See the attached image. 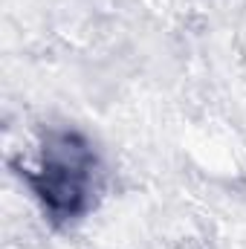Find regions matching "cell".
<instances>
[{"mask_svg":"<svg viewBox=\"0 0 246 249\" xmlns=\"http://www.w3.org/2000/svg\"><path fill=\"white\" fill-rule=\"evenodd\" d=\"M87 151L75 145L70 136H61L58 142H50L41 157V191L53 206H61L72 212L78 200L87 191Z\"/></svg>","mask_w":246,"mask_h":249,"instance_id":"obj_1","label":"cell"}]
</instances>
